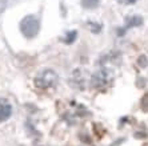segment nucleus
Here are the masks:
<instances>
[{
	"label": "nucleus",
	"mask_w": 148,
	"mask_h": 146,
	"mask_svg": "<svg viewBox=\"0 0 148 146\" xmlns=\"http://www.w3.org/2000/svg\"><path fill=\"white\" fill-rule=\"evenodd\" d=\"M56 78H58V76H56L55 72L51 71V69H45L44 72H41L40 75L35 78V85L38 88H43V89L49 88V86L55 84Z\"/></svg>",
	"instance_id": "f257e3e1"
},
{
	"label": "nucleus",
	"mask_w": 148,
	"mask_h": 146,
	"mask_svg": "<svg viewBox=\"0 0 148 146\" xmlns=\"http://www.w3.org/2000/svg\"><path fill=\"white\" fill-rule=\"evenodd\" d=\"M12 115V105L7 98H0V121H5Z\"/></svg>",
	"instance_id": "f03ea898"
},
{
	"label": "nucleus",
	"mask_w": 148,
	"mask_h": 146,
	"mask_svg": "<svg viewBox=\"0 0 148 146\" xmlns=\"http://www.w3.org/2000/svg\"><path fill=\"white\" fill-rule=\"evenodd\" d=\"M29 20H31V17H27V19H24L23 20V25H27V27H21V31H23V33L27 36V33H28V29H31L32 28V31L36 33L38 32V29H39V23H38V20H35L34 19V21H32V24H29Z\"/></svg>",
	"instance_id": "7ed1b4c3"
},
{
	"label": "nucleus",
	"mask_w": 148,
	"mask_h": 146,
	"mask_svg": "<svg viewBox=\"0 0 148 146\" xmlns=\"http://www.w3.org/2000/svg\"><path fill=\"white\" fill-rule=\"evenodd\" d=\"M82 3L84 7H95L99 3V0H82Z\"/></svg>",
	"instance_id": "20e7f679"
},
{
	"label": "nucleus",
	"mask_w": 148,
	"mask_h": 146,
	"mask_svg": "<svg viewBox=\"0 0 148 146\" xmlns=\"http://www.w3.org/2000/svg\"><path fill=\"white\" fill-rule=\"evenodd\" d=\"M138 64L140 65L141 68H145V67H147V65H148V58L145 57L144 54H143V56H140V57H139V60H138Z\"/></svg>",
	"instance_id": "39448f33"
},
{
	"label": "nucleus",
	"mask_w": 148,
	"mask_h": 146,
	"mask_svg": "<svg viewBox=\"0 0 148 146\" xmlns=\"http://www.w3.org/2000/svg\"><path fill=\"white\" fill-rule=\"evenodd\" d=\"M141 106L144 109H148V94H145L144 97H143V100H141Z\"/></svg>",
	"instance_id": "423d86ee"
}]
</instances>
